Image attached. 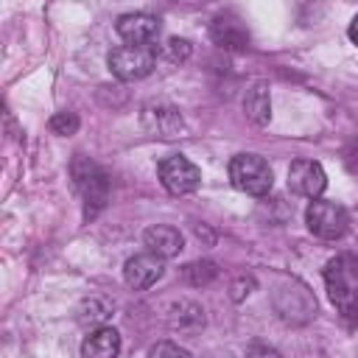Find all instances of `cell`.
<instances>
[{
  "instance_id": "cell-13",
  "label": "cell",
  "mask_w": 358,
  "mask_h": 358,
  "mask_svg": "<svg viewBox=\"0 0 358 358\" xmlns=\"http://www.w3.org/2000/svg\"><path fill=\"white\" fill-rule=\"evenodd\" d=\"M120 333L115 327H98L81 341V358H117Z\"/></svg>"
},
{
  "instance_id": "cell-4",
  "label": "cell",
  "mask_w": 358,
  "mask_h": 358,
  "mask_svg": "<svg viewBox=\"0 0 358 358\" xmlns=\"http://www.w3.org/2000/svg\"><path fill=\"white\" fill-rule=\"evenodd\" d=\"M73 179H76V187L81 190V199H84V218H95L106 207V199H109V176L95 162L76 159Z\"/></svg>"
},
{
  "instance_id": "cell-5",
  "label": "cell",
  "mask_w": 358,
  "mask_h": 358,
  "mask_svg": "<svg viewBox=\"0 0 358 358\" xmlns=\"http://www.w3.org/2000/svg\"><path fill=\"white\" fill-rule=\"evenodd\" d=\"M305 224L308 229L322 238V241H336L347 232V224H350V215L341 204L336 201H322V199H313L305 210Z\"/></svg>"
},
{
  "instance_id": "cell-11",
  "label": "cell",
  "mask_w": 358,
  "mask_h": 358,
  "mask_svg": "<svg viewBox=\"0 0 358 358\" xmlns=\"http://www.w3.org/2000/svg\"><path fill=\"white\" fill-rule=\"evenodd\" d=\"M143 126L157 137H173L182 129V115L171 103L151 101L143 106Z\"/></svg>"
},
{
  "instance_id": "cell-15",
  "label": "cell",
  "mask_w": 358,
  "mask_h": 358,
  "mask_svg": "<svg viewBox=\"0 0 358 358\" xmlns=\"http://www.w3.org/2000/svg\"><path fill=\"white\" fill-rule=\"evenodd\" d=\"M185 274H187V280H190L193 285H207V282L218 274V268L204 260V263H190V266L185 268Z\"/></svg>"
},
{
  "instance_id": "cell-7",
  "label": "cell",
  "mask_w": 358,
  "mask_h": 358,
  "mask_svg": "<svg viewBox=\"0 0 358 358\" xmlns=\"http://www.w3.org/2000/svg\"><path fill=\"white\" fill-rule=\"evenodd\" d=\"M288 187L305 199H319L327 187V173L316 159H294L288 168Z\"/></svg>"
},
{
  "instance_id": "cell-16",
  "label": "cell",
  "mask_w": 358,
  "mask_h": 358,
  "mask_svg": "<svg viewBox=\"0 0 358 358\" xmlns=\"http://www.w3.org/2000/svg\"><path fill=\"white\" fill-rule=\"evenodd\" d=\"M50 129L56 131V134H76L78 131V115L76 112H56L53 117H50Z\"/></svg>"
},
{
  "instance_id": "cell-17",
  "label": "cell",
  "mask_w": 358,
  "mask_h": 358,
  "mask_svg": "<svg viewBox=\"0 0 358 358\" xmlns=\"http://www.w3.org/2000/svg\"><path fill=\"white\" fill-rule=\"evenodd\" d=\"M148 358H193V355L185 347L173 344V341H159L148 350Z\"/></svg>"
},
{
  "instance_id": "cell-14",
  "label": "cell",
  "mask_w": 358,
  "mask_h": 358,
  "mask_svg": "<svg viewBox=\"0 0 358 358\" xmlns=\"http://www.w3.org/2000/svg\"><path fill=\"white\" fill-rule=\"evenodd\" d=\"M243 112L257 126H266L271 120V98H268V84L266 81H255L246 90V95H243Z\"/></svg>"
},
{
  "instance_id": "cell-19",
  "label": "cell",
  "mask_w": 358,
  "mask_h": 358,
  "mask_svg": "<svg viewBox=\"0 0 358 358\" xmlns=\"http://www.w3.org/2000/svg\"><path fill=\"white\" fill-rule=\"evenodd\" d=\"M344 165H347V171L358 173V140H352V143L344 148Z\"/></svg>"
},
{
  "instance_id": "cell-3",
  "label": "cell",
  "mask_w": 358,
  "mask_h": 358,
  "mask_svg": "<svg viewBox=\"0 0 358 358\" xmlns=\"http://www.w3.org/2000/svg\"><path fill=\"white\" fill-rule=\"evenodd\" d=\"M157 45H120L106 56V64L120 81H140L157 67Z\"/></svg>"
},
{
  "instance_id": "cell-9",
  "label": "cell",
  "mask_w": 358,
  "mask_h": 358,
  "mask_svg": "<svg viewBox=\"0 0 358 358\" xmlns=\"http://www.w3.org/2000/svg\"><path fill=\"white\" fill-rule=\"evenodd\" d=\"M162 274H165V260L157 257V255H151V252L134 255V257H129L126 266H123V280H126V285L134 288V291L151 288Z\"/></svg>"
},
{
  "instance_id": "cell-20",
  "label": "cell",
  "mask_w": 358,
  "mask_h": 358,
  "mask_svg": "<svg viewBox=\"0 0 358 358\" xmlns=\"http://www.w3.org/2000/svg\"><path fill=\"white\" fill-rule=\"evenodd\" d=\"M347 36H350V42L358 48V14L350 20V28H347Z\"/></svg>"
},
{
  "instance_id": "cell-12",
  "label": "cell",
  "mask_w": 358,
  "mask_h": 358,
  "mask_svg": "<svg viewBox=\"0 0 358 358\" xmlns=\"http://www.w3.org/2000/svg\"><path fill=\"white\" fill-rule=\"evenodd\" d=\"M143 243L148 246L151 255L168 260V257H173V255L182 252L185 238H182V232H179L176 227H171V224H154V227H148V229L143 232Z\"/></svg>"
},
{
  "instance_id": "cell-10",
  "label": "cell",
  "mask_w": 358,
  "mask_h": 358,
  "mask_svg": "<svg viewBox=\"0 0 358 358\" xmlns=\"http://www.w3.org/2000/svg\"><path fill=\"white\" fill-rule=\"evenodd\" d=\"M210 39L218 48H227V50H246L249 48V31L232 14H218L210 22Z\"/></svg>"
},
{
  "instance_id": "cell-6",
  "label": "cell",
  "mask_w": 358,
  "mask_h": 358,
  "mask_svg": "<svg viewBox=\"0 0 358 358\" xmlns=\"http://www.w3.org/2000/svg\"><path fill=\"white\" fill-rule=\"evenodd\" d=\"M159 182L168 193L173 196H185V193H193L199 185H201V171L196 162H190L185 154H171L159 162Z\"/></svg>"
},
{
  "instance_id": "cell-8",
  "label": "cell",
  "mask_w": 358,
  "mask_h": 358,
  "mask_svg": "<svg viewBox=\"0 0 358 358\" xmlns=\"http://www.w3.org/2000/svg\"><path fill=\"white\" fill-rule=\"evenodd\" d=\"M115 31L117 36L126 42V45H154L157 36H159V20L145 14V11H134V14H123L117 17L115 22Z\"/></svg>"
},
{
  "instance_id": "cell-1",
  "label": "cell",
  "mask_w": 358,
  "mask_h": 358,
  "mask_svg": "<svg viewBox=\"0 0 358 358\" xmlns=\"http://www.w3.org/2000/svg\"><path fill=\"white\" fill-rule=\"evenodd\" d=\"M229 182L249 196H266L274 185V171L260 154H238L229 159Z\"/></svg>"
},
{
  "instance_id": "cell-2",
  "label": "cell",
  "mask_w": 358,
  "mask_h": 358,
  "mask_svg": "<svg viewBox=\"0 0 358 358\" xmlns=\"http://www.w3.org/2000/svg\"><path fill=\"white\" fill-rule=\"evenodd\" d=\"M324 285H327V296L336 305V310L344 319L358 322V285L350 277L347 257L327 260V266H324Z\"/></svg>"
},
{
  "instance_id": "cell-18",
  "label": "cell",
  "mask_w": 358,
  "mask_h": 358,
  "mask_svg": "<svg viewBox=\"0 0 358 358\" xmlns=\"http://www.w3.org/2000/svg\"><path fill=\"white\" fill-rule=\"evenodd\" d=\"M168 56H171L173 62H185V59L190 56V42H187V39H171V42H168Z\"/></svg>"
}]
</instances>
